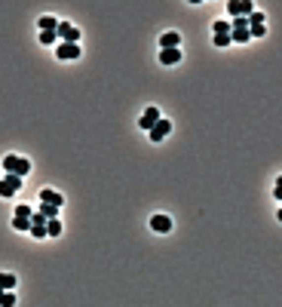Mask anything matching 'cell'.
<instances>
[{"label": "cell", "mask_w": 282, "mask_h": 307, "mask_svg": "<svg viewBox=\"0 0 282 307\" xmlns=\"http://www.w3.org/2000/svg\"><path fill=\"white\" fill-rule=\"evenodd\" d=\"M3 169H6V175H28L31 172V163H28L25 157H19V154H6L3 157Z\"/></svg>", "instance_id": "6da1fadb"}, {"label": "cell", "mask_w": 282, "mask_h": 307, "mask_svg": "<svg viewBox=\"0 0 282 307\" xmlns=\"http://www.w3.org/2000/svg\"><path fill=\"white\" fill-rule=\"evenodd\" d=\"M55 37H62V43H77L80 40V31L74 25H68V22H59V28H55Z\"/></svg>", "instance_id": "7a4b0ae2"}, {"label": "cell", "mask_w": 282, "mask_h": 307, "mask_svg": "<svg viewBox=\"0 0 282 307\" xmlns=\"http://www.w3.org/2000/svg\"><path fill=\"white\" fill-rule=\"evenodd\" d=\"M169 132H172V123H169L166 117H160V120L150 126V142H163V138H166Z\"/></svg>", "instance_id": "3957f363"}, {"label": "cell", "mask_w": 282, "mask_h": 307, "mask_svg": "<svg viewBox=\"0 0 282 307\" xmlns=\"http://www.w3.org/2000/svg\"><path fill=\"white\" fill-rule=\"evenodd\" d=\"M227 12H230V16H246V12H248V16H251V12H255V3H248V0H230V3H227Z\"/></svg>", "instance_id": "277c9868"}, {"label": "cell", "mask_w": 282, "mask_h": 307, "mask_svg": "<svg viewBox=\"0 0 282 307\" xmlns=\"http://www.w3.org/2000/svg\"><path fill=\"white\" fill-rule=\"evenodd\" d=\"M19 188H22V178L19 175H6L3 181H0V197H12Z\"/></svg>", "instance_id": "5b68a950"}, {"label": "cell", "mask_w": 282, "mask_h": 307, "mask_svg": "<svg viewBox=\"0 0 282 307\" xmlns=\"http://www.w3.org/2000/svg\"><path fill=\"white\" fill-rule=\"evenodd\" d=\"M80 55H83V49L77 43H59V59L62 62H74V59H80Z\"/></svg>", "instance_id": "8992f818"}, {"label": "cell", "mask_w": 282, "mask_h": 307, "mask_svg": "<svg viewBox=\"0 0 282 307\" xmlns=\"http://www.w3.org/2000/svg\"><path fill=\"white\" fill-rule=\"evenodd\" d=\"M40 203L43 206H55V209H62V203H65V197L59 191H52V188H46L43 193H40Z\"/></svg>", "instance_id": "52a82bcc"}, {"label": "cell", "mask_w": 282, "mask_h": 307, "mask_svg": "<svg viewBox=\"0 0 282 307\" xmlns=\"http://www.w3.org/2000/svg\"><path fill=\"white\" fill-rule=\"evenodd\" d=\"M160 120V111L157 108H144V114H141V120H138V126L144 129V132H150V126Z\"/></svg>", "instance_id": "ba28073f"}, {"label": "cell", "mask_w": 282, "mask_h": 307, "mask_svg": "<svg viewBox=\"0 0 282 307\" xmlns=\"http://www.w3.org/2000/svg\"><path fill=\"white\" fill-rule=\"evenodd\" d=\"M150 228L157 230V233H169V230H172V218H169V215H153L150 218Z\"/></svg>", "instance_id": "9c48e42d"}, {"label": "cell", "mask_w": 282, "mask_h": 307, "mask_svg": "<svg viewBox=\"0 0 282 307\" xmlns=\"http://www.w3.org/2000/svg\"><path fill=\"white\" fill-rule=\"evenodd\" d=\"M160 46H163V49H181V34L166 31V34L160 37Z\"/></svg>", "instance_id": "30bf717a"}, {"label": "cell", "mask_w": 282, "mask_h": 307, "mask_svg": "<svg viewBox=\"0 0 282 307\" xmlns=\"http://www.w3.org/2000/svg\"><path fill=\"white\" fill-rule=\"evenodd\" d=\"M160 62H163V65H175V62H181V49H160Z\"/></svg>", "instance_id": "8fae6325"}, {"label": "cell", "mask_w": 282, "mask_h": 307, "mask_svg": "<svg viewBox=\"0 0 282 307\" xmlns=\"http://www.w3.org/2000/svg\"><path fill=\"white\" fill-rule=\"evenodd\" d=\"M16 289V276L12 273H0V292H12Z\"/></svg>", "instance_id": "7c38bea8"}, {"label": "cell", "mask_w": 282, "mask_h": 307, "mask_svg": "<svg viewBox=\"0 0 282 307\" xmlns=\"http://www.w3.org/2000/svg\"><path fill=\"white\" fill-rule=\"evenodd\" d=\"M230 40H236V43H248V28H236V31H230Z\"/></svg>", "instance_id": "4fadbf2b"}, {"label": "cell", "mask_w": 282, "mask_h": 307, "mask_svg": "<svg viewBox=\"0 0 282 307\" xmlns=\"http://www.w3.org/2000/svg\"><path fill=\"white\" fill-rule=\"evenodd\" d=\"M55 28H59V19L55 16H43L40 19V31H55Z\"/></svg>", "instance_id": "5bb4252c"}, {"label": "cell", "mask_w": 282, "mask_h": 307, "mask_svg": "<svg viewBox=\"0 0 282 307\" xmlns=\"http://www.w3.org/2000/svg\"><path fill=\"white\" fill-rule=\"evenodd\" d=\"M62 233V221L59 218H49L46 221V236H59Z\"/></svg>", "instance_id": "9a60e30c"}, {"label": "cell", "mask_w": 282, "mask_h": 307, "mask_svg": "<svg viewBox=\"0 0 282 307\" xmlns=\"http://www.w3.org/2000/svg\"><path fill=\"white\" fill-rule=\"evenodd\" d=\"M212 31H215V37H224V34H230V22H215V28H212Z\"/></svg>", "instance_id": "2e32d148"}, {"label": "cell", "mask_w": 282, "mask_h": 307, "mask_svg": "<svg viewBox=\"0 0 282 307\" xmlns=\"http://www.w3.org/2000/svg\"><path fill=\"white\" fill-rule=\"evenodd\" d=\"M0 307H16V295L12 292H0Z\"/></svg>", "instance_id": "e0dca14e"}, {"label": "cell", "mask_w": 282, "mask_h": 307, "mask_svg": "<svg viewBox=\"0 0 282 307\" xmlns=\"http://www.w3.org/2000/svg\"><path fill=\"white\" fill-rule=\"evenodd\" d=\"M28 233H31L34 240H46V228L43 225H31V230H28Z\"/></svg>", "instance_id": "ac0fdd59"}, {"label": "cell", "mask_w": 282, "mask_h": 307, "mask_svg": "<svg viewBox=\"0 0 282 307\" xmlns=\"http://www.w3.org/2000/svg\"><path fill=\"white\" fill-rule=\"evenodd\" d=\"M12 228L16 230H31V218H12Z\"/></svg>", "instance_id": "d6986e66"}, {"label": "cell", "mask_w": 282, "mask_h": 307, "mask_svg": "<svg viewBox=\"0 0 282 307\" xmlns=\"http://www.w3.org/2000/svg\"><path fill=\"white\" fill-rule=\"evenodd\" d=\"M40 215H43L46 221L49 218H59V209H55V206H40Z\"/></svg>", "instance_id": "ffe728a7"}, {"label": "cell", "mask_w": 282, "mask_h": 307, "mask_svg": "<svg viewBox=\"0 0 282 307\" xmlns=\"http://www.w3.org/2000/svg\"><path fill=\"white\" fill-rule=\"evenodd\" d=\"M55 40H59V37H55V31H40V43H46V46H52V43H55Z\"/></svg>", "instance_id": "44dd1931"}, {"label": "cell", "mask_w": 282, "mask_h": 307, "mask_svg": "<svg viewBox=\"0 0 282 307\" xmlns=\"http://www.w3.org/2000/svg\"><path fill=\"white\" fill-rule=\"evenodd\" d=\"M31 215H34L31 206H16V218H31Z\"/></svg>", "instance_id": "7402d4cb"}, {"label": "cell", "mask_w": 282, "mask_h": 307, "mask_svg": "<svg viewBox=\"0 0 282 307\" xmlns=\"http://www.w3.org/2000/svg\"><path fill=\"white\" fill-rule=\"evenodd\" d=\"M230 43V34H224V37H215V46H227Z\"/></svg>", "instance_id": "603a6c76"}, {"label": "cell", "mask_w": 282, "mask_h": 307, "mask_svg": "<svg viewBox=\"0 0 282 307\" xmlns=\"http://www.w3.org/2000/svg\"><path fill=\"white\" fill-rule=\"evenodd\" d=\"M236 28H248V22H246V19H236V22H233V28H230V31H236Z\"/></svg>", "instance_id": "cb8c5ba5"}, {"label": "cell", "mask_w": 282, "mask_h": 307, "mask_svg": "<svg viewBox=\"0 0 282 307\" xmlns=\"http://www.w3.org/2000/svg\"><path fill=\"white\" fill-rule=\"evenodd\" d=\"M273 193H276V200H282V178L276 181V188H273Z\"/></svg>", "instance_id": "d4e9b609"}]
</instances>
